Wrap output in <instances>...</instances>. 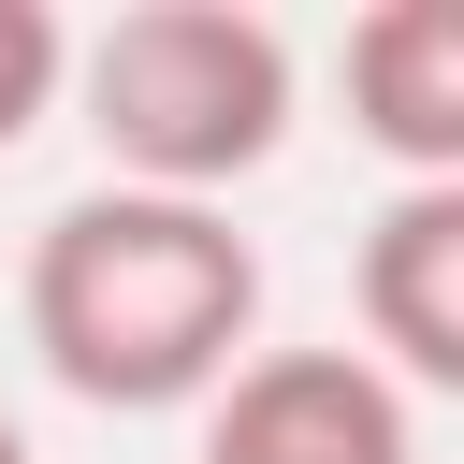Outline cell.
<instances>
[{"instance_id": "cell-1", "label": "cell", "mask_w": 464, "mask_h": 464, "mask_svg": "<svg viewBox=\"0 0 464 464\" xmlns=\"http://www.w3.org/2000/svg\"><path fill=\"white\" fill-rule=\"evenodd\" d=\"M14 319L44 348V377L72 406L160 420L203 406L246 334H261V246L232 232V203H174V188H87L29 232Z\"/></svg>"}, {"instance_id": "cell-2", "label": "cell", "mask_w": 464, "mask_h": 464, "mask_svg": "<svg viewBox=\"0 0 464 464\" xmlns=\"http://www.w3.org/2000/svg\"><path fill=\"white\" fill-rule=\"evenodd\" d=\"M72 102L102 130V188L218 203L290 145V29L246 0H130L102 44H72Z\"/></svg>"}, {"instance_id": "cell-3", "label": "cell", "mask_w": 464, "mask_h": 464, "mask_svg": "<svg viewBox=\"0 0 464 464\" xmlns=\"http://www.w3.org/2000/svg\"><path fill=\"white\" fill-rule=\"evenodd\" d=\"M188 464H406V392L362 348H246L203 392Z\"/></svg>"}, {"instance_id": "cell-4", "label": "cell", "mask_w": 464, "mask_h": 464, "mask_svg": "<svg viewBox=\"0 0 464 464\" xmlns=\"http://www.w3.org/2000/svg\"><path fill=\"white\" fill-rule=\"evenodd\" d=\"M348 130L406 188H464V0H377L348 14Z\"/></svg>"}, {"instance_id": "cell-5", "label": "cell", "mask_w": 464, "mask_h": 464, "mask_svg": "<svg viewBox=\"0 0 464 464\" xmlns=\"http://www.w3.org/2000/svg\"><path fill=\"white\" fill-rule=\"evenodd\" d=\"M348 304H362V362L406 392H464V188H392L362 261H348Z\"/></svg>"}, {"instance_id": "cell-6", "label": "cell", "mask_w": 464, "mask_h": 464, "mask_svg": "<svg viewBox=\"0 0 464 464\" xmlns=\"http://www.w3.org/2000/svg\"><path fill=\"white\" fill-rule=\"evenodd\" d=\"M58 87H72V29L44 0H0V145H29Z\"/></svg>"}, {"instance_id": "cell-7", "label": "cell", "mask_w": 464, "mask_h": 464, "mask_svg": "<svg viewBox=\"0 0 464 464\" xmlns=\"http://www.w3.org/2000/svg\"><path fill=\"white\" fill-rule=\"evenodd\" d=\"M0 464H29V435H14V406H0Z\"/></svg>"}]
</instances>
